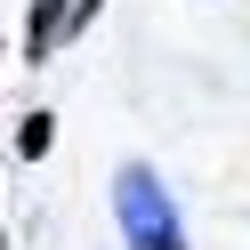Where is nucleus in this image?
<instances>
[{
    "instance_id": "nucleus-1",
    "label": "nucleus",
    "mask_w": 250,
    "mask_h": 250,
    "mask_svg": "<svg viewBox=\"0 0 250 250\" xmlns=\"http://www.w3.org/2000/svg\"><path fill=\"white\" fill-rule=\"evenodd\" d=\"M113 226H121L129 250H186L178 194L153 178V162H121L113 169Z\"/></svg>"
},
{
    "instance_id": "nucleus-2",
    "label": "nucleus",
    "mask_w": 250,
    "mask_h": 250,
    "mask_svg": "<svg viewBox=\"0 0 250 250\" xmlns=\"http://www.w3.org/2000/svg\"><path fill=\"white\" fill-rule=\"evenodd\" d=\"M89 17H97V0H33V17H24V57H33V65L57 57Z\"/></svg>"
},
{
    "instance_id": "nucleus-3",
    "label": "nucleus",
    "mask_w": 250,
    "mask_h": 250,
    "mask_svg": "<svg viewBox=\"0 0 250 250\" xmlns=\"http://www.w3.org/2000/svg\"><path fill=\"white\" fill-rule=\"evenodd\" d=\"M49 146H57V121H49V113H24V121H17V162H41Z\"/></svg>"
}]
</instances>
